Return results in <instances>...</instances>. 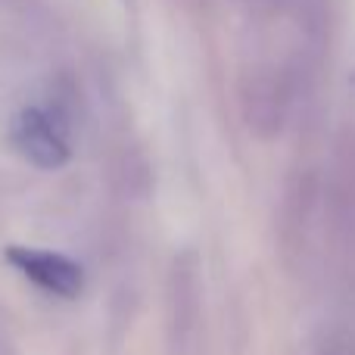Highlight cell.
Here are the masks:
<instances>
[{
    "instance_id": "6da1fadb",
    "label": "cell",
    "mask_w": 355,
    "mask_h": 355,
    "mask_svg": "<svg viewBox=\"0 0 355 355\" xmlns=\"http://www.w3.org/2000/svg\"><path fill=\"white\" fill-rule=\"evenodd\" d=\"M10 144L35 168H62L72 159L69 119L56 103H28L10 125Z\"/></svg>"
},
{
    "instance_id": "7a4b0ae2",
    "label": "cell",
    "mask_w": 355,
    "mask_h": 355,
    "mask_svg": "<svg viewBox=\"0 0 355 355\" xmlns=\"http://www.w3.org/2000/svg\"><path fill=\"white\" fill-rule=\"evenodd\" d=\"M6 262L25 275L37 290L60 300H75L85 290V268L66 252L41 246H6Z\"/></svg>"
}]
</instances>
